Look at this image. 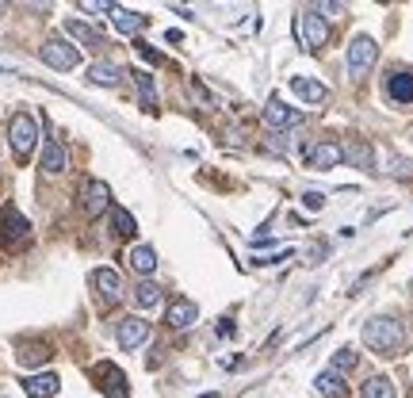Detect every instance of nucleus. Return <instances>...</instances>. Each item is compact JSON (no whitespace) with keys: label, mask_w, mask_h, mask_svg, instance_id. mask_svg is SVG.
<instances>
[{"label":"nucleus","mask_w":413,"mask_h":398,"mask_svg":"<svg viewBox=\"0 0 413 398\" xmlns=\"http://www.w3.org/2000/svg\"><path fill=\"white\" fill-rule=\"evenodd\" d=\"M364 345L379 357H398L405 348V330L398 318H367L364 322Z\"/></svg>","instance_id":"f257e3e1"},{"label":"nucleus","mask_w":413,"mask_h":398,"mask_svg":"<svg viewBox=\"0 0 413 398\" xmlns=\"http://www.w3.org/2000/svg\"><path fill=\"white\" fill-rule=\"evenodd\" d=\"M356 364H360V357H356V348H337L333 352V368L329 372H337V375H345V372H356Z\"/></svg>","instance_id":"c85d7f7f"},{"label":"nucleus","mask_w":413,"mask_h":398,"mask_svg":"<svg viewBox=\"0 0 413 398\" xmlns=\"http://www.w3.org/2000/svg\"><path fill=\"white\" fill-rule=\"evenodd\" d=\"M119 77H123V69H119L115 61H96V66H88V81L92 84L111 88V84H119Z\"/></svg>","instance_id":"412c9836"},{"label":"nucleus","mask_w":413,"mask_h":398,"mask_svg":"<svg viewBox=\"0 0 413 398\" xmlns=\"http://www.w3.org/2000/svg\"><path fill=\"white\" fill-rule=\"evenodd\" d=\"M383 92H387V100H394L398 108H410V104H413V73H410V69H394V73H387Z\"/></svg>","instance_id":"1a4fd4ad"},{"label":"nucleus","mask_w":413,"mask_h":398,"mask_svg":"<svg viewBox=\"0 0 413 398\" xmlns=\"http://www.w3.org/2000/svg\"><path fill=\"white\" fill-rule=\"evenodd\" d=\"M84 12H115V4H96V0H84Z\"/></svg>","instance_id":"f704fd0d"},{"label":"nucleus","mask_w":413,"mask_h":398,"mask_svg":"<svg viewBox=\"0 0 413 398\" xmlns=\"http://www.w3.org/2000/svg\"><path fill=\"white\" fill-rule=\"evenodd\" d=\"M325 253H329V249H325L322 241H318V245H310V249H306V257H310L306 265H322V257H325Z\"/></svg>","instance_id":"473e14b6"},{"label":"nucleus","mask_w":413,"mask_h":398,"mask_svg":"<svg viewBox=\"0 0 413 398\" xmlns=\"http://www.w3.org/2000/svg\"><path fill=\"white\" fill-rule=\"evenodd\" d=\"M96 379H99V387H104V395H108V398H131V390H126V375L119 372L115 364H108V360L96 368Z\"/></svg>","instance_id":"f8f14e48"},{"label":"nucleus","mask_w":413,"mask_h":398,"mask_svg":"<svg viewBox=\"0 0 413 398\" xmlns=\"http://www.w3.org/2000/svg\"><path fill=\"white\" fill-rule=\"evenodd\" d=\"M375 61H379V46H375V39H372V35H356V39L348 42V77H352V81L367 77Z\"/></svg>","instance_id":"7ed1b4c3"},{"label":"nucleus","mask_w":413,"mask_h":398,"mask_svg":"<svg viewBox=\"0 0 413 398\" xmlns=\"http://www.w3.org/2000/svg\"><path fill=\"white\" fill-rule=\"evenodd\" d=\"M287 257H291V249H280V253H272V257H265V260H256V265H268V268H276V265H283Z\"/></svg>","instance_id":"72a5a7b5"},{"label":"nucleus","mask_w":413,"mask_h":398,"mask_svg":"<svg viewBox=\"0 0 413 398\" xmlns=\"http://www.w3.org/2000/svg\"><path fill=\"white\" fill-rule=\"evenodd\" d=\"M111 23H115L123 35H138L142 27H146V16H138V12H126V8H115V12H111Z\"/></svg>","instance_id":"b1692460"},{"label":"nucleus","mask_w":413,"mask_h":398,"mask_svg":"<svg viewBox=\"0 0 413 398\" xmlns=\"http://www.w3.org/2000/svg\"><path fill=\"white\" fill-rule=\"evenodd\" d=\"M195 318H199V307L191 303V298H173V303H169V310H165L169 330H188Z\"/></svg>","instance_id":"4468645a"},{"label":"nucleus","mask_w":413,"mask_h":398,"mask_svg":"<svg viewBox=\"0 0 413 398\" xmlns=\"http://www.w3.org/2000/svg\"><path fill=\"white\" fill-rule=\"evenodd\" d=\"M66 165H69V153H66V146L50 138L46 146H42V173L58 176V173H66Z\"/></svg>","instance_id":"a211bd4d"},{"label":"nucleus","mask_w":413,"mask_h":398,"mask_svg":"<svg viewBox=\"0 0 413 398\" xmlns=\"http://www.w3.org/2000/svg\"><path fill=\"white\" fill-rule=\"evenodd\" d=\"M39 58L46 61L50 69H61V73H69V69L81 66V50L69 46L66 39H46V42H42V50H39Z\"/></svg>","instance_id":"423d86ee"},{"label":"nucleus","mask_w":413,"mask_h":398,"mask_svg":"<svg viewBox=\"0 0 413 398\" xmlns=\"http://www.w3.org/2000/svg\"><path fill=\"white\" fill-rule=\"evenodd\" d=\"M66 35H73V39L84 42V46H104V39H99L96 27L81 23V19H66Z\"/></svg>","instance_id":"5701e85b"},{"label":"nucleus","mask_w":413,"mask_h":398,"mask_svg":"<svg viewBox=\"0 0 413 398\" xmlns=\"http://www.w3.org/2000/svg\"><path fill=\"white\" fill-rule=\"evenodd\" d=\"M298 39H302V50H310V54L329 42V23H325V16L318 8L298 12Z\"/></svg>","instance_id":"39448f33"},{"label":"nucleus","mask_w":413,"mask_h":398,"mask_svg":"<svg viewBox=\"0 0 413 398\" xmlns=\"http://www.w3.org/2000/svg\"><path fill=\"white\" fill-rule=\"evenodd\" d=\"M134 81H138L142 108H146V111H157V88H153V77H149V73H134Z\"/></svg>","instance_id":"bb28decb"},{"label":"nucleus","mask_w":413,"mask_h":398,"mask_svg":"<svg viewBox=\"0 0 413 398\" xmlns=\"http://www.w3.org/2000/svg\"><path fill=\"white\" fill-rule=\"evenodd\" d=\"M134 303H138L142 310H149V307H157L161 303V287L153 280H142L138 287H134Z\"/></svg>","instance_id":"a878e982"},{"label":"nucleus","mask_w":413,"mask_h":398,"mask_svg":"<svg viewBox=\"0 0 413 398\" xmlns=\"http://www.w3.org/2000/svg\"><path fill=\"white\" fill-rule=\"evenodd\" d=\"M387 173L394 176V180H413V161L410 158H390L387 161Z\"/></svg>","instance_id":"c756f323"},{"label":"nucleus","mask_w":413,"mask_h":398,"mask_svg":"<svg viewBox=\"0 0 413 398\" xmlns=\"http://www.w3.org/2000/svg\"><path fill=\"white\" fill-rule=\"evenodd\" d=\"M115 337H119V345H123L126 352H134V348H142L149 341V322H146V318H138V314H131V318L119 322Z\"/></svg>","instance_id":"9d476101"},{"label":"nucleus","mask_w":413,"mask_h":398,"mask_svg":"<svg viewBox=\"0 0 413 398\" xmlns=\"http://www.w3.org/2000/svg\"><path fill=\"white\" fill-rule=\"evenodd\" d=\"M302 158L310 169H318V173H325V169H337L340 161H345V153H340L337 142H314V146L302 149Z\"/></svg>","instance_id":"6e6552de"},{"label":"nucleus","mask_w":413,"mask_h":398,"mask_svg":"<svg viewBox=\"0 0 413 398\" xmlns=\"http://www.w3.org/2000/svg\"><path fill=\"white\" fill-rule=\"evenodd\" d=\"M8 142H12V153H16L19 161L31 158L35 142H39V123H35V115H27V111L12 115V123H8Z\"/></svg>","instance_id":"20e7f679"},{"label":"nucleus","mask_w":413,"mask_h":398,"mask_svg":"<svg viewBox=\"0 0 413 398\" xmlns=\"http://www.w3.org/2000/svg\"><path fill=\"white\" fill-rule=\"evenodd\" d=\"M81 207H84V215H88V218H99L104 211L111 207V188L104 180H96V176L84 180L81 184Z\"/></svg>","instance_id":"0eeeda50"},{"label":"nucleus","mask_w":413,"mask_h":398,"mask_svg":"<svg viewBox=\"0 0 413 398\" xmlns=\"http://www.w3.org/2000/svg\"><path fill=\"white\" fill-rule=\"evenodd\" d=\"M134 50H138V54H142V58H146L149 61V66H161V61H165V58H161V54H157V50H153V46H149V42H134Z\"/></svg>","instance_id":"7c9ffc66"},{"label":"nucleus","mask_w":413,"mask_h":398,"mask_svg":"<svg viewBox=\"0 0 413 398\" xmlns=\"http://www.w3.org/2000/svg\"><path fill=\"white\" fill-rule=\"evenodd\" d=\"M92 283H96L99 298H104V303H111V307L123 298V276H119L115 268H96V272H92Z\"/></svg>","instance_id":"9b49d317"},{"label":"nucleus","mask_w":413,"mask_h":398,"mask_svg":"<svg viewBox=\"0 0 413 398\" xmlns=\"http://www.w3.org/2000/svg\"><path fill=\"white\" fill-rule=\"evenodd\" d=\"M199 398H218V395H199Z\"/></svg>","instance_id":"e433bc0d"},{"label":"nucleus","mask_w":413,"mask_h":398,"mask_svg":"<svg viewBox=\"0 0 413 398\" xmlns=\"http://www.w3.org/2000/svg\"><path fill=\"white\" fill-rule=\"evenodd\" d=\"M27 241H31V222H27L23 215H19V207H4L0 211V245L8 249V253H16V249H23Z\"/></svg>","instance_id":"f03ea898"},{"label":"nucleus","mask_w":413,"mask_h":398,"mask_svg":"<svg viewBox=\"0 0 413 398\" xmlns=\"http://www.w3.org/2000/svg\"><path fill=\"white\" fill-rule=\"evenodd\" d=\"M340 153H345V161L352 169H364V173H375V149H372V142H364V138H352L348 146H340Z\"/></svg>","instance_id":"ddd939ff"},{"label":"nucleus","mask_w":413,"mask_h":398,"mask_svg":"<svg viewBox=\"0 0 413 398\" xmlns=\"http://www.w3.org/2000/svg\"><path fill=\"white\" fill-rule=\"evenodd\" d=\"M23 390H27V398H54L61 390V379L54 372H39L23 379Z\"/></svg>","instance_id":"dca6fc26"},{"label":"nucleus","mask_w":413,"mask_h":398,"mask_svg":"<svg viewBox=\"0 0 413 398\" xmlns=\"http://www.w3.org/2000/svg\"><path fill=\"white\" fill-rule=\"evenodd\" d=\"M265 119H268V126H276V131H283V126H295L298 119V111L295 108H287L280 96H268V104H265Z\"/></svg>","instance_id":"2eb2a0df"},{"label":"nucleus","mask_w":413,"mask_h":398,"mask_svg":"<svg viewBox=\"0 0 413 398\" xmlns=\"http://www.w3.org/2000/svg\"><path fill=\"white\" fill-rule=\"evenodd\" d=\"M233 333H238V325H233L230 318H222V322H218V337H233Z\"/></svg>","instance_id":"c9c22d12"},{"label":"nucleus","mask_w":413,"mask_h":398,"mask_svg":"<svg viewBox=\"0 0 413 398\" xmlns=\"http://www.w3.org/2000/svg\"><path fill=\"white\" fill-rule=\"evenodd\" d=\"M302 207L306 211H322L325 207V196H322V191H302Z\"/></svg>","instance_id":"2f4dec72"},{"label":"nucleus","mask_w":413,"mask_h":398,"mask_svg":"<svg viewBox=\"0 0 413 398\" xmlns=\"http://www.w3.org/2000/svg\"><path fill=\"white\" fill-rule=\"evenodd\" d=\"M126 260H131V268L138 276H153V268H157V253H153V245H134Z\"/></svg>","instance_id":"aec40b11"},{"label":"nucleus","mask_w":413,"mask_h":398,"mask_svg":"<svg viewBox=\"0 0 413 398\" xmlns=\"http://www.w3.org/2000/svg\"><path fill=\"white\" fill-rule=\"evenodd\" d=\"M360 398H394V383L387 375H372V379L360 387Z\"/></svg>","instance_id":"393cba45"},{"label":"nucleus","mask_w":413,"mask_h":398,"mask_svg":"<svg viewBox=\"0 0 413 398\" xmlns=\"http://www.w3.org/2000/svg\"><path fill=\"white\" fill-rule=\"evenodd\" d=\"M111 218H115V234H119V238H134V234H138V222H134V215L126 207H111Z\"/></svg>","instance_id":"cd10ccee"},{"label":"nucleus","mask_w":413,"mask_h":398,"mask_svg":"<svg viewBox=\"0 0 413 398\" xmlns=\"http://www.w3.org/2000/svg\"><path fill=\"white\" fill-rule=\"evenodd\" d=\"M16 357H19V364H23V368H39V364H46L54 352H50L46 341H27V345H19Z\"/></svg>","instance_id":"6ab92c4d"},{"label":"nucleus","mask_w":413,"mask_h":398,"mask_svg":"<svg viewBox=\"0 0 413 398\" xmlns=\"http://www.w3.org/2000/svg\"><path fill=\"white\" fill-rule=\"evenodd\" d=\"M314 387L322 390L325 398H348V383L340 379L337 372H322V375L314 379Z\"/></svg>","instance_id":"4be33fe9"},{"label":"nucleus","mask_w":413,"mask_h":398,"mask_svg":"<svg viewBox=\"0 0 413 398\" xmlns=\"http://www.w3.org/2000/svg\"><path fill=\"white\" fill-rule=\"evenodd\" d=\"M287 84H291V92H295L302 104H325V96H329V92H325V84L314 81V77H291Z\"/></svg>","instance_id":"f3484780"}]
</instances>
